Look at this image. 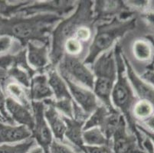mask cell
<instances>
[{
	"instance_id": "1",
	"label": "cell",
	"mask_w": 154,
	"mask_h": 153,
	"mask_svg": "<svg viewBox=\"0 0 154 153\" xmlns=\"http://www.w3.org/2000/svg\"><path fill=\"white\" fill-rule=\"evenodd\" d=\"M65 17L57 14L17 15L9 19L0 17V35H8L26 47L30 41L50 43L56 25Z\"/></svg>"
},
{
	"instance_id": "2",
	"label": "cell",
	"mask_w": 154,
	"mask_h": 153,
	"mask_svg": "<svg viewBox=\"0 0 154 153\" xmlns=\"http://www.w3.org/2000/svg\"><path fill=\"white\" fill-rule=\"evenodd\" d=\"M94 2L78 1L72 13L60 21L51 35L50 62L52 67H57L64 56V44L70 38L75 37L77 30L88 24H95L94 17Z\"/></svg>"
},
{
	"instance_id": "3",
	"label": "cell",
	"mask_w": 154,
	"mask_h": 153,
	"mask_svg": "<svg viewBox=\"0 0 154 153\" xmlns=\"http://www.w3.org/2000/svg\"><path fill=\"white\" fill-rule=\"evenodd\" d=\"M113 50L117 62V77L110 95L111 103L113 107L124 116L128 130L135 135L140 147L144 149L143 146L144 139L141 136V132L137 130V122L131 114L133 106L137 99L126 74L125 64L123 60L120 42L117 41L116 43Z\"/></svg>"
},
{
	"instance_id": "4",
	"label": "cell",
	"mask_w": 154,
	"mask_h": 153,
	"mask_svg": "<svg viewBox=\"0 0 154 153\" xmlns=\"http://www.w3.org/2000/svg\"><path fill=\"white\" fill-rule=\"evenodd\" d=\"M137 23L136 16L128 19H115L110 22L97 24L94 35L88 47L84 63L91 67L100 54L113 48L112 47L117 41L135 30Z\"/></svg>"
},
{
	"instance_id": "5",
	"label": "cell",
	"mask_w": 154,
	"mask_h": 153,
	"mask_svg": "<svg viewBox=\"0 0 154 153\" xmlns=\"http://www.w3.org/2000/svg\"><path fill=\"white\" fill-rule=\"evenodd\" d=\"M90 68L94 76V93L101 104L110 109H115L110 99L112 90L117 77V62L113 47L100 54Z\"/></svg>"
},
{
	"instance_id": "6",
	"label": "cell",
	"mask_w": 154,
	"mask_h": 153,
	"mask_svg": "<svg viewBox=\"0 0 154 153\" xmlns=\"http://www.w3.org/2000/svg\"><path fill=\"white\" fill-rule=\"evenodd\" d=\"M122 54L128 60L137 74H143L145 67L153 58V44L149 39L133 38L131 32L119 41Z\"/></svg>"
},
{
	"instance_id": "7",
	"label": "cell",
	"mask_w": 154,
	"mask_h": 153,
	"mask_svg": "<svg viewBox=\"0 0 154 153\" xmlns=\"http://www.w3.org/2000/svg\"><path fill=\"white\" fill-rule=\"evenodd\" d=\"M57 70L60 75L65 76L73 82L93 90L94 76L90 67L82 59L64 54L57 66Z\"/></svg>"
},
{
	"instance_id": "8",
	"label": "cell",
	"mask_w": 154,
	"mask_h": 153,
	"mask_svg": "<svg viewBox=\"0 0 154 153\" xmlns=\"http://www.w3.org/2000/svg\"><path fill=\"white\" fill-rule=\"evenodd\" d=\"M93 10L96 25L115 19H131L136 17L137 14V12L126 5L124 1H95Z\"/></svg>"
},
{
	"instance_id": "9",
	"label": "cell",
	"mask_w": 154,
	"mask_h": 153,
	"mask_svg": "<svg viewBox=\"0 0 154 153\" xmlns=\"http://www.w3.org/2000/svg\"><path fill=\"white\" fill-rule=\"evenodd\" d=\"M34 116V126L32 130V137L45 153H49V148L53 142V134L45 118V105L43 102H32Z\"/></svg>"
},
{
	"instance_id": "10",
	"label": "cell",
	"mask_w": 154,
	"mask_h": 153,
	"mask_svg": "<svg viewBox=\"0 0 154 153\" xmlns=\"http://www.w3.org/2000/svg\"><path fill=\"white\" fill-rule=\"evenodd\" d=\"M78 2L75 1H31L22 8L19 15L28 16L36 14H57L67 17L74 12Z\"/></svg>"
},
{
	"instance_id": "11",
	"label": "cell",
	"mask_w": 154,
	"mask_h": 153,
	"mask_svg": "<svg viewBox=\"0 0 154 153\" xmlns=\"http://www.w3.org/2000/svg\"><path fill=\"white\" fill-rule=\"evenodd\" d=\"M113 153H145L140 148L134 134L127 128L125 119L123 118L111 138Z\"/></svg>"
},
{
	"instance_id": "12",
	"label": "cell",
	"mask_w": 154,
	"mask_h": 153,
	"mask_svg": "<svg viewBox=\"0 0 154 153\" xmlns=\"http://www.w3.org/2000/svg\"><path fill=\"white\" fill-rule=\"evenodd\" d=\"M28 63L38 74L46 73L51 67L50 43L30 41L26 44Z\"/></svg>"
},
{
	"instance_id": "13",
	"label": "cell",
	"mask_w": 154,
	"mask_h": 153,
	"mask_svg": "<svg viewBox=\"0 0 154 153\" xmlns=\"http://www.w3.org/2000/svg\"><path fill=\"white\" fill-rule=\"evenodd\" d=\"M61 77L66 82L73 100L88 114H91L100 106V101L95 96L93 90L73 82L65 76Z\"/></svg>"
},
{
	"instance_id": "14",
	"label": "cell",
	"mask_w": 154,
	"mask_h": 153,
	"mask_svg": "<svg viewBox=\"0 0 154 153\" xmlns=\"http://www.w3.org/2000/svg\"><path fill=\"white\" fill-rule=\"evenodd\" d=\"M122 57L124 64H125L126 74L134 91L137 93V96H139L140 99L148 101L154 107V88L150 86L147 82H146L144 80L140 78L134 70L131 64H130L128 60L123 54Z\"/></svg>"
},
{
	"instance_id": "15",
	"label": "cell",
	"mask_w": 154,
	"mask_h": 153,
	"mask_svg": "<svg viewBox=\"0 0 154 153\" xmlns=\"http://www.w3.org/2000/svg\"><path fill=\"white\" fill-rule=\"evenodd\" d=\"M29 95L32 102H42L45 99L54 98L45 73H38L32 78L29 88Z\"/></svg>"
},
{
	"instance_id": "16",
	"label": "cell",
	"mask_w": 154,
	"mask_h": 153,
	"mask_svg": "<svg viewBox=\"0 0 154 153\" xmlns=\"http://www.w3.org/2000/svg\"><path fill=\"white\" fill-rule=\"evenodd\" d=\"M32 137V131L21 125L0 122V144L22 142Z\"/></svg>"
},
{
	"instance_id": "17",
	"label": "cell",
	"mask_w": 154,
	"mask_h": 153,
	"mask_svg": "<svg viewBox=\"0 0 154 153\" xmlns=\"http://www.w3.org/2000/svg\"><path fill=\"white\" fill-rule=\"evenodd\" d=\"M6 110L15 123L25 126L32 131L34 126L32 109L26 107L10 97H6Z\"/></svg>"
},
{
	"instance_id": "18",
	"label": "cell",
	"mask_w": 154,
	"mask_h": 153,
	"mask_svg": "<svg viewBox=\"0 0 154 153\" xmlns=\"http://www.w3.org/2000/svg\"><path fill=\"white\" fill-rule=\"evenodd\" d=\"M64 123L66 124V131L64 134V138L68 144H71L73 148L78 150L85 145L83 140V129L85 121L78 120L75 118H68L63 116Z\"/></svg>"
},
{
	"instance_id": "19",
	"label": "cell",
	"mask_w": 154,
	"mask_h": 153,
	"mask_svg": "<svg viewBox=\"0 0 154 153\" xmlns=\"http://www.w3.org/2000/svg\"><path fill=\"white\" fill-rule=\"evenodd\" d=\"M44 114L55 140L65 143L66 140L64 138V134L66 131V124L62 115L51 106H45Z\"/></svg>"
},
{
	"instance_id": "20",
	"label": "cell",
	"mask_w": 154,
	"mask_h": 153,
	"mask_svg": "<svg viewBox=\"0 0 154 153\" xmlns=\"http://www.w3.org/2000/svg\"><path fill=\"white\" fill-rule=\"evenodd\" d=\"M45 74H47L48 84L54 94V99H72L66 82L60 75L57 67L51 66Z\"/></svg>"
},
{
	"instance_id": "21",
	"label": "cell",
	"mask_w": 154,
	"mask_h": 153,
	"mask_svg": "<svg viewBox=\"0 0 154 153\" xmlns=\"http://www.w3.org/2000/svg\"><path fill=\"white\" fill-rule=\"evenodd\" d=\"M83 140L85 145L89 146L112 145L111 139H109L99 127L85 130L83 132Z\"/></svg>"
},
{
	"instance_id": "22",
	"label": "cell",
	"mask_w": 154,
	"mask_h": 153,
	"mask_svg": "<svg viewBox=\"0 0 154 153\" xmlns=\"http://www.w3.org/2000/svg\"><path fill=\"white\" fill-rule=\"evenodd\" d=\"M115 109H109L108 107L100 103V106L95 109L94 111L90 115L89 118L86 120L85 126H84L83 130L85 131V130L94 128V127L101 128L103 124H104L109 114L112 111H114Z\"/></svg>"
},
{
	"instance_id": "23",
	"label": "cell",
	"mask_w": 154,
	"mask_h": 153,
	"mask_svg": "<svg viewBox=\"0 0 154 153\" xmlns=\"http://www.w3.org/2000/svg\"><path fill=\"white\" fill-rule=\"evenodd\" d=\"M88 46L85 45L75 37L70 38L64 44V54L78 57L84 61L88 54Z\"/></svg>"
},
{
	"instance_id": "24",
	"label": "cell",
	"mask_w": 154,
	"mask_h": 153,
	"mask_svg": "<svg viewBox=\"0 0 154 153\" xmlns=\"http://www.w3.org/2000/svg\"><path fill=\"white\" fill-rule=\"evenodd\" d=\"M154 111V107L149 102L143 99L137 100L133 106L131 114L136 122L144 121L152 116Z\"/></svg>"
},
{
	"instance_id": "25",
	"label": "cell",
	"mask_w": 154,
	"mask_h": 153,
	"mask_svg": "<svg viewBox=\"0 0 154 153\" xmlns=\"http://www.w3.org/2000/svg\"><path fill=\"white\" fill-rule=\"evenodd\" d=\"M42 102L45 106H51L55 108L62 116L68 118L74 117L72 99H55L52 98L45 99Z\"/></svg>"
},
{
	"instance_id": "26",
	"label": "cell",
	"mask_w": 154,
	"mask_h": 153,
	"mask_svg": "<svg viewBox=\"0 0 154 153\" xmlns=\"http://www.w3.org/2000/svg\"><path fill=\"white\" fill-rule=\"evenodd\" d=\"M5 73L9 78L29 89L30 87L31 80L32 78L29 72L14 64L11 66L9 69L5 70Z\"/></svg>"
},
{
	"instance_id": "27",
	"label": "cell",
	"mask_w": 154,
	"mask_h": 153,
	"mask_svg": "<svg viewBox=\"0 0 154 153\" xmlns=\"http://www.w3.org/2000/svg\"><path fill=\"white\" fill-rule=\"evenodd\" d=\"M31 1L17 2V3H9V1H0V17L9 19L19 15L22 8L30 3Z\"/></svg>"
},
{
	"instance_id": "28",
	"label": "cell",
	"mask_w": 154,
	"mask_h": 153,
	"mask_svg": "<svg viewBox=\"0 0 154 153\" xmlns=\"http://www.w3.org/2000/svg\"><path fill=\"white\" fill-rule=\"evenodd\" d=\"M35 141L32 138L15 145L0 144V153H29L32 147L35 146Z\"/></svg>"
},
{
	"instance_id": "29",
	"label": "cell",
	"mask_w": 154,
	"mask_h": 153,
	"mask_svg": "<svg viewBox=\"0 0 154 153\" xmlns=\"http://www.w3.org/2000/svg\"><path fill=\"white\" fill-rule=\"evenodd\" d=\"M95 24L84 25L77 30L75 38L87 46H90L95 33Z\"/></svg>"
},
{
	"instance_id": "30",
	"label": "cell",
	"mask_w": 154,
	"mask_h": 153,
	"mask_svg": "<svg viewBox=\"0 0 154 153\" xmlns=\"http://www.w3.org/2000/svg\"><path fill=\"white\" fill-rule=\"evenodd\" d=\"M49 153H77L74 151L73 148L70 147V145L67 143L60 142L57 140H53L50 145Z\"/></svg>"
},
{
	"instance_id": "31",
	"label": "cell",
	"mask_w": 154,
	"mask_h": 153,
	"mask_svg": "<svg viewBox=\"0 0 154 153\" xmlns=\"http://www.w3.org/2000/svg\"><path fill=\"white\" fill-rule=\"evenodd\" d=\"M0 114L5 118L7 123L11 125L15 124V123L13 121L12 117L9 116V113L6 110V96L2 91L1 86H0Z\"/></svg>"
},
{
	"instance_id": "32",
	"label": "cell",
	"mask_w": 154,
	"mask_h": 153,
	"mask_svg": "<svg viewBox=\"0 0 154 153\" xmlns=\"http://www.w3.org/2000/svg\"><path fill=\"white\" fill-rule=\"evenodd\" d=\"M113 153L112 145H101V146H89L84 145L81 149L80 153Z\"/></svg>"
},
{
	"instance_id": "33",
	"label": "cell",
	"mask_w": 154,
	"mask_h": 153,
	"mask_svg": "<svg viewBox=\"0 0 154 153\" xmlns=\"http://www.w3.org/2000/svg\"><path fill=\"white\" fill-rule=\"evenodd\" d=\"M139 124H140V126H142L143 128H144L147 131L154 133V113H152V116H150L148 119L143 121L142 123H138V125Z\"/></svg>"
},
{
	"instance_id": "34",
	"label": "cell",
	"mask_w": 154,
	"mask_h": 153,
	"mask_svg": "<svg viewBox=\"0 0 154 153\" xmlns=\"http://www.w3.org/2000/svg\"><path fill=\"white\" fill-rule=\"evenodd\" d=\"M141 78L146 82H149L154 85V71L152 70L145 71L141 74Z\"/></svg>"
},
{
	"instance_id": "35",
	"label": "cell",
	"mask_w": 154,
	"mask_h": 153,
	"mask_svg": "<svg viewBox=\"0 0 154 153\" xmlns=\"http://www.w3.org/2000/svg\"><path fill=\"white\" fill-rule=\"evenodd\" d=\"M143 146L144 149L147 151L148 153H154V148L152 143L148 137H146L143 142Z\"/></svg>"
},
{
	"instance_id": "36",
	"label": "cell",
	"mask_w": 154,
	"mask_h": 153,
	"mask_svg": "<svg viewBox=\"0 0 154 153\" xmlns=\"http://www.w3.org/2000/svg\"><path fill=\"white\" fill-rule=\"evenodd\" d=\"M137 128L139 131H141L142 133H143L146 136V137H148L149 139H152V142H154V133H151V132L147 131V130H145L144 128H143L142 126H140V125L137 124Z\"/></svg>"
},
{
	"instance_id": "37",
	"label": "cell",
	"mask_w": 154,
	"mask_h": 153,
	"mask_svg": "<svg viewBox=\"0 0 154 153\" xmlns=\"http://www.w3.org/2000/svg\"><path fill=\"white\" fill-rule=\"evenodd\" d=\"M29 153H45L40 146H34L30 149Z\"/></svg>"
},
{
	"instance_id": "38",
	"label": "cell",
	"mask_w": 154,
	"mask_h": 153,
	"mask_svg": "<svg viewBox=\"0 0 154 153\" xmlns=\"http://www.w3.org/2000/svg\"><path fill=\"white\" fill-rule=\"evenodd\" d=\"M0 122H2V123H7L6 120H5V118L3 117V116H2V115L0 114Z\"/></svg>"
},
{
	"instance_id": "39",
	"label": "cell",
	"mask_w": 154,
	"mask_h": 153,
	"mask_svg": "<svg viewBox=\"0 0 154 153\" xmlns=\"http://www.w3.org/2000/svg\"><path fill=\"white\" fill-rule=\"evenodd\" d=\"M154 38V37H152V39H153Z\"/></svg>"
},
{
	"instance_id": "40",
	"label": "cell",
	"mask_w": 154,
	"mask_h": 153,
	"mask_svg": "<svg viewBox=\"0 0 154 153\" xmlns=\"http://www.w3.org/2000/svg\"><path fill=\"white\" fill-rule=\"evenodd\" d=\"M81 153H82V152H81Z\"/></svg>"
}]
</instances>
